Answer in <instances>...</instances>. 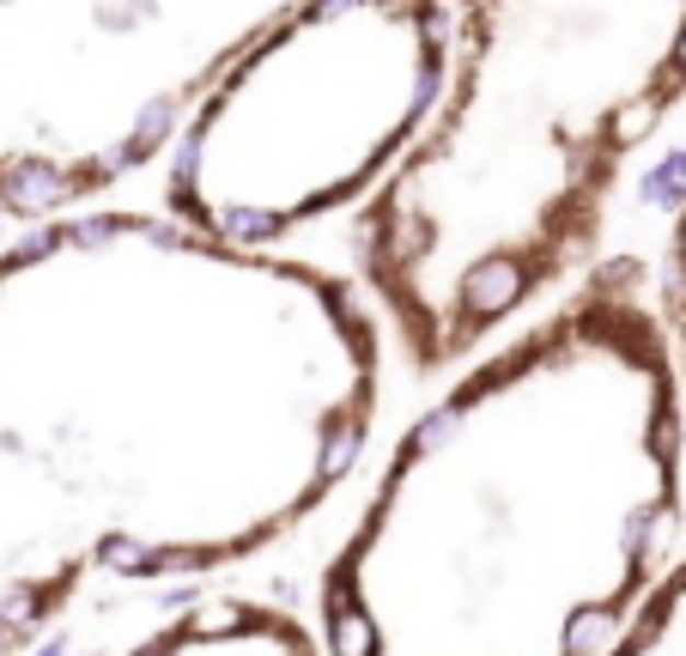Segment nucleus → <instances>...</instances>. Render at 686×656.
Here are the masks:
<instances>
[{
  "mask_svg": "<svg viewBox=\"0 0 686 656\" xmlns=\"http://www.w3.org/2000/svg\"><path fill=\"white\" fill-rule=\"evenodd\" d=\"M384 407L358 280L98 207L0 250V656L92 584L213 578L341 493Z\"/></svg>",
  "mask_w": 686,
  "mask_h": 656,
  "instance_id": "nucleus-1",
  "label": "nucleus"
},
{
  "mask_svg": "<svg viewBox=\"0 0 686 656\" xmlns=\"http://www.w3.org/2000/svg\"><path fill=\"white\" fill-rule=\"evenodd\" d=\"M686 389L632 256L449 377L317 584L322 656H602L662 578Z\"/></svg>",
  "mask_w": 686,
  "mask_h": 656,
  "instance_id": "nucleus-2",
  "label": "nucleus"
},
{
  "mask_svg": "<svg viewBox=\"0 0 686 656\" xmlns=\"http://www.w3.org/2000/svg\"><path fill=\"white\" fill-rule=\"evenodd\" d=\"M686 104V0H480L432 122L353 219V274L401 365L475 359L578 286L632 158Z\"/></svg>",
  "mask_w": 686,
  "mask_h": 656,
  "instance_id": "nucleus-3",
  "label": "nucleus"
},
{
  "mask_svg": "<svg viewBox=\"0 0 686 656\" xmlns=\"http://www.w3.org/2000/svg\"><path fill=\"white\" fill-rule=\"evenodd\" d=\"M456 7L317 0L286 7L213 79L164 165V213L255 256L334 213H365L432 122Z\"/></svg>",
  "mask_w": 686,
  "mask_h": 656,
  "instance_id": "nucleus-4",
  "label": "nucleus"
},
{
  "mask_svg": "<svg viewBox=\"0 0 686 656\" xmlns=\"http://www.w3.org/2000/svg\"><path fill=\"white\" fill-rule=\"evenodd\" d=\"M279 13L243 0H0V225L80 219L164 158Z\"/></svg>",
  "mask_w": 686,
  "mask_h": 656,
  "instance_id": "nucleus-5",
  "label": "nucleus"
},
{
  "mask_svg": "<svg viewBox=\"0 0 686 656\" xmlns=\"http://www.w3.org/2000/svg\"><path fill=\"white\" fill-rule=\"evenodd\" d=\"M122 656H322V651H317V632L286 608L213 602V608L171 614Z\"/></svg>",
  "mask_w": 686,
  "mask_h": 656,
  "instance_id": "nucleus-6",
  "label": "nucleus"
},
{
  "mask_svg": "<svg viewBox=\"0 0 686 656\" xmlns=\"http://www.w3.org/2000/svg\"><path fill=\"white\" fill-rule=\"evenodd\" d=\"M602 656H686V553L650 584L638 614L620 626V638Z\"/></svg>",
  "mask_w": 686,
  "mask_h": 656,
  "instance_id": "nucleus-7",
  "label": "nucleus"
},
{
  "mask_svg": "<svg viewBox=\"0 0 686 656\" xmlns=\"http://www.w3.org/2000/svg\"><path fill=\"white\" fill-rule=\"evenodd\" d=\"M662 316H668L674 359H681V389H686V201L668 225V256H662Z\"/></svg>",
  "mask_w": 686,
  "mask_h": 656,
  "instance_id": "nucleus-8",
  "label": "nucleus"
}]
</instances>
